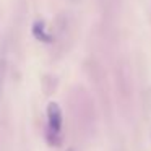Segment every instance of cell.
<instances>
[{
  "label": "cell",
  "instance_id": "cell-4",
  "mask_svg": "<svg viewBox=\"0 0 151 151\" xmlns=\"http://www.w3.org/2000/svg\"><path fill=\"white\" fill-rule=\"evenodd\" d=\"M67 151H75V150H72V148H68V150H67Z\"/></svg>",
  "mask_w": 151,
  "mask_h": 151
},
{
  "label": "cell",
  "instance_id": "cell-3",
  "mask_svg": "<svg viewBox=\"0 0 151 151\" xmlns=\"http://www.w3.org/2000/svg\"><path fill=\"white\" fill-rule=\"evenodd\" d=\"M5 63L4 60H0V91H2V85H4V72H5Z\"/></svg>",
  "mask_w": 151,
  "mask_h": 151
},
{
  "label": "cell",
  "instance_id": "cell-1",
  "mask_svg": "<svg viewBox=\"0 0 151 151\" xmlns=\"http://www.w3.org/2000/svg\"><path fill=\"white\" fill-rule=\"evenodd\" d=\"M47 120H49V132L52 135H59L62 130V111L57 102H50L47 106Z\"/></svg>",
  "mask_w": 151,
  "mask_h": 151
},
{
  "label": "cell",
  "instance_id": "cell-2",
  "mask_svg": "<svg viewBox=\"0 0 151 151\" xmlns=\"http://www.w3.org/2000/svg\"><path fill=\"white\" fill-rule=\"evenodd\" d=\"M33 33H34V36H36L37 39H41V41H46V42H49V41H50V36H47V34L44 33V24H42V21H36V23H34Z\"/></svg>",
  "mask_w": 151,
  "mask_h": 151
}]
</instances>
